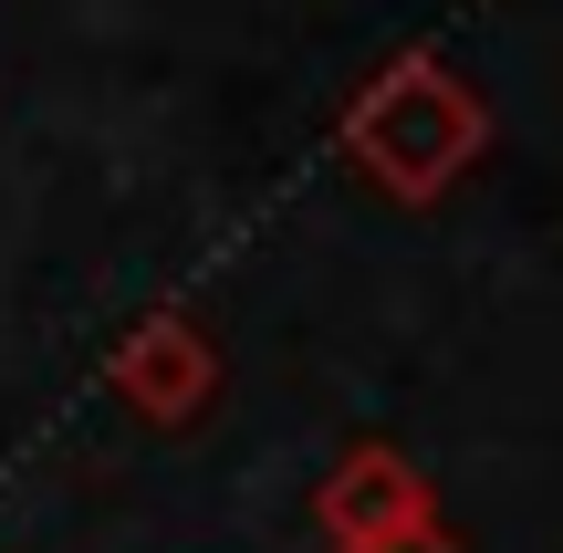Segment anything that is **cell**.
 <instances>
[{"instance_id":"6da1fadb","label":"cell","mask_w":563,"mask_h":553,"mask_svg":"<svg viewBox=\"0 0 563 553\" xmlns=\"http://www.w3.org/2000/svg\"><path fill=\"white\" fill-rule=\"evenodd\" d=\"M481 146H490V104L470 95L439 53L376 63V74L355 84V104H344V157L407 209L449 199V188L481 167Z\"/></svg>"},{"instance_id":"7a4b0ae2","label":"cell","mask_w":563,"mask_h":553,"mask_svg":"<svg viewBox=\"0 0 563 553\" xmlns=\"http://www.w3.org/2000/svg\"><path fill=\"white\" fill-rule=\"evenodd\" d=\"M313 522H323V543H334V553H355V543L407 533V522H439V491H428V471L397 450V439H355V450L323 471Z\"/></svg>"},{"instance_id":"3957f363","label":"cell","mask_w":563,"mask_h":553,"mask_svg":"<svg viewBox=\"0 0 563 553\" xmlns=\"http://www.w3.org/2000/svg\"><path fill=\"white\" fill-rule=\"evenodd\" d=\"M115 397L136 418H157V429H188V418L220 397V345H209L188 313H146V324H125V345H115Z\"/></svg>"},{"instance_id":"277c9868","label":"cell","mask_w":563,"mask_h":553,"mask_svg":"<svg viewBox=\"0 0 563 553\" xmlns=\"http://www.w3.org/2000/svg\"><path fill=\"white\" fill-rule=\"evenodd\" d=\"M355 553H460V533H449V522H407V533H386V543H355Z\"/></svg>"}]
</instances>
